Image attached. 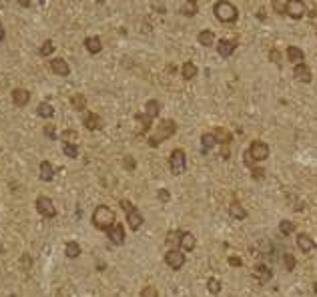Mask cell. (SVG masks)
<instances>
[{"label":"cell","instance_id":"f6af8a7d","mask_svg":"<svg viewBox=\"0 0 317 297\" xmlns=\"http://www.w3.org/2000/svg\"><path fill=\"white\" fill-rule=\"evenodd\" d=\"M141 297H159V291H157L153 285H147V287L141 291Z\"/></svg>","mask_w":317,"mask_h":297},{"label":"cell","instance_id":"680465c9","mask_svg":"<svg viewBox=\"0 0 317 297\" xmlns=\"http://www.w3.org/2000/svg\"><path fill=\"white\" fill-rule=\"evenodd\" d=\"M315 30H317V28H315ZM315 35H317V32H315Z\"/></svg>","mask_w":317,"mask_h":297},{"label":"cell","instance_id":"74e56055","mask_svg":"<svg viewBox=\"0 0 317 297\" xmlns=\"http://www.w3.org/2000/svg\"><path fill=\"white\" fill-rule=\"evenodd\" d=\"M295 265H297V263H295V257H293L291 253H285V255H283V267H285L289 273L295 269Z\"/></svg>","mask_w":317,"mask_h":297},{"label":"cell","instance_id":"f907efd6","mask_svg":"<svg viewBox=\"0 0 317 297\" xmlns=\"http://www.w3.org/2000/svg\"><path fill=\"white\" fill-rule=\"evenodd\" d=\"M227 261H229V265H231V267H241V265H243V261H241L239 257H235V255L229 257Z\"/></svg>","mask_w":317,"mask_h":297},{"label":"cell","instance_id":"f546056e","mask_svg":"<svg viewBox=\"0 0 317 297\" xmlns=\"http://www.w3.org/2000/svg\"><path fill=\"white\" fill-rule=\"evenodd\" d=\"M201 145H203V153H207V151H211L215 145H219V141H217L215 133H203L201 135Z\"/></svg>","mask_w":317,"mask_h":297},{"label":"cell","instance_id":"d4e9b609","mask_svg":"<svg viewBox=\"0 0 317 297\" xmlns=\"http://www.w3.org/2000/svg\"><path fill=\"white\" fill-rule=\"evenodd\" d=\"M37 114H38L40 119H53V117H55V107H53L51 103L42 101V103L37 107Z\"/></svg>","mask_w":317,"mask_h":297},{"label":"cell","instance_id":"484cf974","mask_svg":"<svg viewBox=\"0 0 317 297\" xmlns=\"http://www.w3.org/2000/svg\"><path fill=\"white\" fill-rule=\"evenodd\" d=\"M71 105L75 107V111L85 112V111H87V96H85V94H80V93L73 94V96H71Z\"/></svg>","mask_w":317,"mask_h":297},{"label":"cell","instance_id":"ba28073f","mask_svg":"<svg viewBox=\"0 0 317 297\" xmlns=\"http://www.w3.org/2000/svg\"><path fill=\"white\" fill-rule=\"evenodd\" d=\"M305 12L307 10H305L303 0H287L285 2V14L293 20H301L305 16Z\"/></svg>","mask_w":317,"mask_h":297},{"label":"cell","instance_id":"f5cc1de1","mask_svg":"<svg viewBox=\"0 0 317 297\" xmlns=\"http://www.w3.org/2000/svg\"><path fill=\"white\" fill-rule=\"evenodd\" d=\"M4 37H6V30L2 28V30H0V42H2V40H4Z\"/></svg>","mask_w":317,"mask_h":297},{"label":"cell","instance_id":"db71d44e","mask_svg":"<svg viewBox=\"0 0 317 297\" xmlns=\"http://www.w3.org/2000/svg\"><path fill=\"white\" fill-rule=\"evenodd\" d=\"M313 293H315V295H317V281H315V283H313Z\"/></svg>","mask_w":317,"mask_h":297},{"label":"cell","instance_id":"1f68e13d","mask_svg":"<svg viewBox=\"0 0 317 297\" xmlns=\"http://www.w3.org/2000/svg\"><path fill=\"white\" fill-rule=\"evenodd\" d=\"M215 137H217V141H219V145L223 143L225 147H229L231 145V135H229V130L227 129H223V127H215Z\"/></svg>","mask_w":317,"mask_h":297},{"label":"cell","instance_id":"ac0fdd59","mask_svg":"<svg viewBox=\"0 0 317 297\" xmlns=\"http://www.w3.org/2000/svg\"><path fill=\"white\" fill-rule=\"evenodd\" d=\"M143 223H145V219H143V215H141V211L135 207L132 211H129L127 213V225L132 229V231H139L141 227H143Z\"/></svg>","mask_w":317,"mask_h":297},{"label":"cell","instance_id":"7c38bea8","mask_svg":"<svg viewBox=\"0 0 317 297\" xmlns=\"http://www.w3.org/2000/svg\"><path fill=\"white\" fill-rule=\"evenodd\" d=\"M107 235H109V241L112 245H123L125 243V227H123V223H114L107 231Z\"/></svg>","mask_w":317,"mask_h":297},{"label":"cell","instance_id":"d6a6232c","mask_svg":"<svg viewBox=\"0 0 317 297\" xmlns=\"http://www.w3.org/2000/svg\"><path fill=\"white\" fill-rule=\"evenodd\" d=\"M137 121L141 123V130H143V133H149V130H151L153 117H149L147 112H137Z\"/></svg>","mask_w":317,"mask_h":297},{"label":"cell","instance_id":"ab89813d","mask_svg":"<svg viewBox=\"0 0 317 297\" xmlns=\"http://www.w3.org/2000/svg\"><path fill=\"white\" fill-rule=\"evenodd\" d=\"M259 249H261L263 255H269V253H273V243L267 241V239H261L259 241Z\"/></svg>","mask_w":317,"mask_h":297},{"label":"cell","instance_id":"4dcf8cb0","mask_svg":"<svg viewBox=\"0 0 317 297\" xmlns=\"http://www.w3.org/2000/svg\"><path fill=\"white\" fill-rule=\"evenodd\" d=\"M197 40H199V44H203V46H211V44L215 42V32L209 30V28H205V30L199 32Z\"/></svg>","mask_w":317,"mask_h":297},{"label":"cell","instance_id":"d590c367","mask_svg":"<svg viewBox=\"0 0 317 297\" xmlns=\"http://www.w3.org/2000/svg\"><path fill=\"white\" fill-rule=\"evenodd\" d=\"M279 231H281V235H291L293 231H295V223L289 221V219H283L279 223Z\"/></svg>","mask_w":317,"mask_h":297},{"label":"cell","instance_id":"52a82bcc","mask_svg":"<svg viewBox=\"0 0 317 297\" xmlns=\"http://www.w3.org/2000/svg\"><path fill=\"white\" fill-rule=\"evenodd\" d=\"M165 263H167V265H169L171 269L179 271V269L187 263L185 251H183V249H169V251H167V255H165Z\"/></svg>","mask_w":317,"mask_h":297},{"label":"cell","instance_id":"f1b7e54d","mask_svg":"<svg viewBox=\"0 0 317 297\" xmlns=\"http://www.w3.org/2000/svg\"><path fill=\"white\" fill-rule=\"evenodd\" d=\"M197 64L195 62H191V60H187L185 64H183V71H181V74H183V78L185 80H193L195 76H197Z\"/></svg>","mask_w":317,"mask_h":297},{"label":"cell","instance_id":"8fae6325","mask_svg":"<svg viewBox=\"0 0 317 297\" xmlns=\"http://www.w3.org/2000/svg\"><path fill=\"white\" fill-rule=\"evenodd\" d=\"M295 243H297V249L303 251V253H309V251H313L315 247H317V243L313 241V237L309 233H297Z\"/></svg>","mask_w":317,"mask_h":297},{"label":"cell","instance_id":"f35d334b","mask_svg":"<svg viewBox=\"0 0 317 297\" xmlns=\"http://www.w3.org/2000/svg\"><path fill=\"white\" fill-rule=\"evenodd\" d=\"M58 139L62 141V143H76V133H75V130H62V133L58 135Z\"/></svg>","mask_w":317,"mask_h":297},{"label":"cell","instance_id":"d6986e66","mask_svg":"<svg viewBox=\"0 0 317 297\" xmlns=\"http://www.w3.org/2000/svg\"><path fill=\"white\" fill-rule=\"evenodd\" d=\"M85 48L89 55H98L103 51V40L98 37H87L85 38Z\"/></svg>","mask_w":317,"mask_h":297},{"label":"cell","instance_id":"4fadbf2b","mask_svg":"<svg viewBox=\"0 0 317 297\" xmlns=\"http://www.w3.org/2000/svg\"><path fill=\"white\" fill-rule=\"evenodd\" d=\"M10 98H12L14 107H26L30 103V91H26V89H12Z\"/></svg>","mask_w":317,"mask_h":297},{"label":"cell","instance_id":"ee69618b","mask_svg":"<svg viewBox=\"0 0 317 297\" xmlns=\"http://www.w3.org/2000/svg\"><path fill=\"white\" fill-rule=\"evenodd\" d=\"M44 135H46V139H51V141H56V139H58V133L55 130L53 125H46V127H44Z\"/></svg>","mask_w":317,"mask_h":297},{"label":"cell","instance_id":"44dd1931","mask_svg":"<svg viewBox=\"0 0 317 297\" xmlns=\"http://www.w3.org/2000/svg\"><path fill=\"white\" fill-rule=\"evenodd\" d=\"M287 60L291 64H299V62L305 60V55H303V51L299 46H287Z\"/></svg>","mask_w":317,"mask_h":297},{"label":"cell","instance_id":"4316f807","mask_svg":"<svg viewBox=\"0 0 317 297\" xmlns=\"http://www.w3.org/2000/svg\"><path fill=\"white\" fill-rule=\"evenodd\" d=\"M199 12V2L197 0H185V4L181 6V14L183 16H197Z\"/></svg>","mask_w":317,"mask_h":297},{"label":"cell","instance_id":"60d3db41","mask_svg":"<svg viewBox=\"0 0 317 297\" xmlns=\"http://www.w3.org/2000/svg\"><path fill=\"white\" fill-rule=\"evenodd\" d=\"M30 267H32V257H30L28 253H22V255H20V269H22V271H28Z\"/></svg>","mask_w":317,"mask_h":297},{"label":"cell","instance_id":"9f6ffc18","mask_svg":"<svg viewBox=\"0 0 317 297\" xmlns=\"http://www.w3.org/2000/svg\"><path fill=\"white\" fill-rule=\"evenodd\" d=\"M2 28H4V26H2V20H0V30H2Z\"/></svg>","mask_w":317,"mask_h":297},{"label":"cell","instance_id":"5bb4252c","mask_svg":"<svg viewBox=\"0 0 317 297\" xmlns=\"http://www.w3.org/2000/svg\"><path fill=\"white\" fill-rule=\"evenodd\" d=\"M38 173H40V179L44 181V183H51V181L55 179V175H56V169H55V165L51 161H40Z\"/></svg>","mask_w":317,"mask_h":297},{"label":"cell","instance_id":"7a4b0ae2","mask_svg":"<svg viewBox=\"0 0 317 297\" xmlns=\"http://www.w3.org/2000/svg\"><path fill=\"white\" fill-rule=\"evenodd\" d=\"M177 133V123L173 119H163L159 123V127L155 129L153 135H149V147L157 148L161 143H165L167 139H171Z\"/></svg>","mask_w":317,"mask_h":297},{"label":"cell","instance_id":"11a10c76","mask_svg":"<svg viewBox=\"0 0 317 297\" xmlns=\"http://www.w3.org/2000/svg\"><path fill=\"white\" fill-rule=\"evenodd\" d=\"M0 255H2V243H0Z\"/></svg>","mask_w":317,"mask_h":297},{"label":"cell","instance_id":"8992f818","mask_svg":"<svg viewBox=\"0 0 317 297\" xmlns=\"http://www.w3.org/2000/svg\"><path fill=\"white\" fill-rule=\"evenodd\" d=\"M35 207H37V211L40 213L44 219H55V217L58 215V211H56L53 199H51V197H46V195H38V197H37Z\"/></svg>","mask_w":317,"mask_h":297},{"label":"cell","instance_id":"681fc988","mask_svg":"<svg viewBox=\"0 0 317 297\" xmlns=\"http://www.w3.org/2000/svg\"><path fill=\"white\" fill-rule=\"evenodd\" d=\"M273 10H275L277 14H285V4L279 2V0H275V2H273Z\"/></svg>","mask_w":317,"mask_h":297},{"label":"cell","instance_id":"9c48e42d","mask_svg":"<svg viewBox=\"0 0 317 297\" xmlns=\"http://www.w3.org/2000/svg\"><path fill=\"white\" fill-rule=\"evenodd\" d=\"M82 125H85V129H89V130H101L105 127V121L98 112L85 111V114H82Z\"/></svg>","mask_w":317,"mask_h":297},{"label":"cell","instance_id":"b9f144b4","mask_svg":"<svg viewBox=\"0 0 317 297\" xmlns=\"http://www.w3.org/2000/svg\"><path fill=\"white\" fill-rule=\"evenodd\" d=\"M123 167H125L127 171H135V167H137L135 157H132V155H127V157L123 159Z\"/></svg>","mask_w":317,"mask_h":297},{"label":"cell","instance_id":"816d5d0a","mask_svg":"<svg viewBox=\"0 0 317 297\" xmlns=\"http://www.w3.org/2000/svg\"><path fill=\"white\" fill-rule=\"evenodd\" d=\"M16 2H19L22 8H30L32 6V0H16Z\"/></svg>","mask_w":317,"mask_h":297},{"label":"cell","instance_id":"2e32d148","mask_svg":"<svg viewBox=\"0 0 317 297\" xmlns=\"http://www.w3.org/2000/svg\"><path fill=\"white\" fill-rule=\"evenodd\" d=\"M237 48V40H219L217 42V55L223 56V58H229Z\"/></svg>","mask_w":317,"mask_h":297},{"label":"cell","instance_id":"e575fe53","mask_svg":"<svg viewBox=\"0 0 317 297\" xmlns=\"http://www.w3.org/2000/svg\"><path fill=\"white\" fill-rule=\"evenodd\" d=\"M55 53V42L48 38V40H44L42 44H40V48H38V55L40 56H51Z\"/></svg>","mask_w":317,"mask_h":297},{"label":"cell","instance_id":"6f0895ef","mask_svg":"<svg viewBox=\"0 0 317 297\" xmlns=\"http://www.w3.org/2000/svg\"><path fill=\"white\" fill-rule=\"evenodd\" d=\"M0 153H2V148H0Z\"/></svg>","mask_w":317,"mask_h":297},{"label":"cell","instance_id":"8d00e7d4","mask_svg":"<svg viewBox=\"0 0 317 297\" xmlns=\"http://www.w3.org/2000/svg\"><path fill=\"white\" fill-rule=\"evenodd\" d=\"M207 289H209V293H213V295H217L221 291V281L217 277H209L207 279Z\"/></svg>","mask_w":317,"mask_h":297},{"label":"cell","instance_id":"ffe728a7","mask_svg":"<svg viewBox=\"0 0 317 297\" xmlns=\"http://www.w3.org/2000/svg\"><path fill=\"white\" fill-rule=\"evenodd\" d=\"M197 247V239L193 233H189V231H183V237H181V249L185 253H191L193 249Z\"/></svg>","mask_w":317,"mask_h":297},{"label":"cell","instance_id":"9a60e30c","mask_svg":"<svg viewBox=\"0 0 317 297\" xmlns=\"http://www.w3.org/2000/svg\"><path fill=\"white\" fill-rule=\"evenodd\" d=\"M293 76H295V80H299V82H305V85H309L311 82V71H309V67L307 64H303V62H299V64H295V69H293Z\"/></svg>","mask_w":317,"mask_h":297},{"label":"cell","instance_id":"6da1fadb","mask_svg":"<svg viewBox=\"0 0 317 297\" xmlns=\"http://www.w3.org/2000/svg\"><path fill=\"white\" fill-rule=\"evenodd\" d=\"M269 153H271V148L265 141H253L251 145H249L247 151L243 153V163L247 165V167H255L257 163L267 161Z\"/></svg>","mask_w":317,"mask_h":297},{"label":"cell","instance_id":"83f0119b","mask_svg":"<svg viewBox=\"0 0 317 297\" xmlns=\"http://www.w3.org/2000/svg\"><path fill=\"white\" fill-rule=\"evenodd\" d=\"M145 112L149 114V117H159V112H161V103L157 101V98H149L147 105H145Z\"/></svg>","mask_w":317,"mask_h":297},{"label":"cell","instance_id":"3957f363","mask_svg":"<svg viewBox=\"0 0 317 297\" xmlns=\"http://www.w3.org/2000/svg\"><path fill=\"white\" fill-rule=\"evenodd\" d=\"M114 223H116V215H114V211L109 205H98L93 211V225L98 231H109Z\"/></svg>","mask_w":317,"mask_h":297},{"label":"cell","instance_id":"c3c4849f","mask_svg":"<svg viewBox=\"0 0 317 297\" xmlns=\"http://www.w3.org/2000/svg\"><path fill=\"white\" fill-rule=\"evenodd\" d=\"M119 205H121V209H123L125 213H129V211H132V209H135V205H132L129 199H121V201H119Z\"/></svg>","mask_w":317,"mask_h":297},{"label":"cell","instance_id":"5b68a950","mask_svg":"<svg viewBox=\"0 0 317 297\" xmlns=\"http://www.w3.org/2000/svg\"><path fill=\"white\" fill-rule=\"evenodd\" d=\"M169 167H171V173L175 177H179V175H183V173L187 171V155H185V151H183V148H175V151L171 153V157H169Z\"/></svg>","mask_w":317,"mask_h":297},{"label":"cell","instance_id":"e0dca14e","mask_svg":"<svg viewBox=\"0 0 317 297\" xmlns=\"http://www.w3.org/2000/svg\"><path fill=\"white\" fill-rule=\"evenodd\" d=\"M51 71L58 76H69L71 74V67H69V62H66L64 58H53L51 60Z\"/></svg>","mask_w":317,"mask_h":297},{"label":"cell","instance_id":"7dc6e473","mask_svg":"<svg viewBox=\"0 0 317 297\" xmlns=\"http://www.w3.org/2000/svg\"><path fill=\"white\" fill-rule=\"evenodd\" d=\"M251 177H253L255 181H261V179L265 177V169H261V167H251Z\"/></svg>","mask_w":317,"mask_h":297},{"label":"cell","instance_id":"cb8c5ba5","mask_svg":"<svg viewBox=\"0 0 317 297\" xmlns=\"http://www.w3.org/2000/svg\"><path fill=\"white\" fill-rule=\"evenodd\" d=\"M181 237H183V231H169L165 235V243L171 247V249H179L181 247Z\"/></svg>","mask_w":317,"mask_h":297},{"label":"cell","instance_id":"836d02e7","mask_svg":"<svg viewBox=\"0 0 317 297\" xmlns=\"http://www.w3.org/2000/svg\"><path fill=\"white\" fill-rule=\"evenodd\" d=\"M62 153L69 159H76L78 157V145L76 143H62Z\"/></svg>","mask_w":317,"mask_h":297},{"label":"cell","instance_id":"bcb514c9","mask_svg":"<svg viewBox=\"0 0 317 297\" xmlns=\"http://www.w3.org/2000/svg\"><path fill=\"white\" fill-rule=\"evenodd\" d=\"M157 197H159L163 203H169V201H171V193L167 191V189H159V191H157Z\"/></svg>","mask_w":317,"mask_h":297},{"label":"cell","instance_id":"7bdbcfd3","mask_svg":"<svg viewBox=\"0 0 317 297\" xmlns=\"http://www.w3.org/2000/svg\"><path fill=\"white\" fill-rule=\"evenodd\" d=\"M269 60H271L273 64H277V67H281V51H279V48H271Z\"/></svg>","mask_w":317,"mask_h":297},{"label":"cell","instance_id":"603a6c76","mask_svg":"<svg viewBox=\"0 0 317 297\" xmlns=\"http://www.w3.org/2000/svg\"><path fill=\"white\" fill-rule=\"evenodd\" d=\"M229 215H231L233 219L241 221V219H245V217H247V211H245V207H243L239 201H233V203L229 205Z\"/></svg>","mask_w":317,"mask_h":297},{"label":"cell","instance_id":"30bf717a","mask_svg":"<svg viewBox=\"0 0 317 297\" xmlns=\"http://www.w3.org/2000/svg\"><path fill=\"white\" fill-rule=\"evenodd\" d=\"M253 277L257 279V281L261 283V285H265V283H269L271 281V277H273V271L265 265V263H257V265L253 267Z\"/></svg>","mask_w":317,"mask_h":297},{"label":"cell","instance_id":"277c9868","mask_svg":"<svg viewBox=\"0 0 317 297\" xmlns=\"http://www.w3.org/2000/svg\"><path fill=\"white\" fill-rule=\"evenodd\" d=\"M213 14H215V19L219 20V22H223V24H233V22L239 19L237 6L231 4L229 0H219V2H215Z\"/></svg>","mask_w":317,"mask_h":297},{"label":"cell","instance_id":"7402d4cb","mask_svg":"<svg viewBox=\"0 0 317 297\" xmlns=\"http://www.w3.org/2000/svg\"><path fill=\"white\" fill-rule=\"evenodd\" d=\"M80 253H82V247L78 245V241H66V245H64V255L66 257L76 259V257H80Z\"/></svg>","mask_w":317,"mask_h":297}]
</instances>
